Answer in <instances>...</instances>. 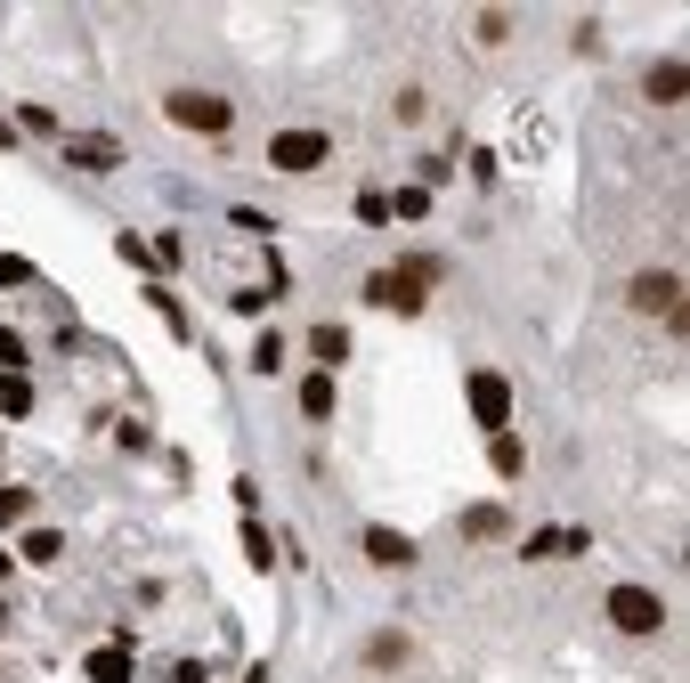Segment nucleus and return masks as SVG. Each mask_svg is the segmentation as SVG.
<instances>
[{
	"mask_svg": "<svg viewBox=\"0 0 690 683\" xmlns=\"http://www.w3.org/2000/svg\"><path fill=\"white\" fill-rule=\"evenodd\" d=\"M163 114H171L179 131H203V139H220L227 122H236V107H227L220 90H171V98H163Z\"/></svg>",
	"mask_w": 690,
	"mask_h": 683,
	"instance_id": "obj_1",
	"label": "nucleus"
},
{
	"mask_svg": "<svg viewBox=\"0 0 690 683\" xmlns=\"http://www.w3.org/2000/svg\"><path fill=\"white\" fill-rule=\"evenodd\" d=\"M333 163V131H277L268 139V172H325Z\"/></svg>",
	"mask_w": 690,
	"mask_h": 683,
	"instance_id": "obj_2",
	"label": "nucleus"
},
{
	"mask_svg": "<svg viewBox=\"0 0 690 683\" xmlns=\"http://www.w3.org/2000/svg\"><path fill=\"white\" fill-rule=\"evenodd\" d=\"M610 627H617V635H658V627H666L658 586H610Z\"/></svg>",
	"mask_w": 690,
	"mask_h": 683,
	"instance_id": "obj_3",
	"label": "nucleus"
},
{
	"mask_svg": "<svg viewBox=\"0 0 690 683\" xmlns=\"http://www.w3.org/2000/svg\"><path fill=\"white\" fill-rule=\"evenodd\" d=\"M423 294H431V285L414 277V268H374V277H366V301H374V309H399V318H414Z\"/></svg>",
	"mask_w": 690,
	"mask_h": 683,
	"instance_id": "obj_4",
	"label": "nucleus"
},
{
	"mask_svg": "<svg viewBox=\"0 0 690 683\" xmlns=\"http://www.w3.org/2000/svg\"><path fill=\"white\" fill-rule=\"evenodd\" d=\"M634 309H642V318L682 326V277H675V268H642V277H634Z\"/></svg>",
	"mask_w": 690,
	"mask_h": 683,
	"instance_id": "obj_5",
	"label": "nucleus"
},
{
	"mask_svg": "<svg viewBox=\"0 0 690 683\" xmlns=\"http://www.w3.org/2000/svg\"><path fill=\"white\" fill-rule=\"evenodd\" d=\"M471 416H479V431H504L512 423V383L479 366V375H471Z\"/></svg>",
	"mask_w": 690,
	"mask_h": 683,
	"instance_id": "obj_6",
	"label": "nucleus"
},
{
	"mask_svg": "<svg viewBox=\"0 0 690 683\" xmlns=\"http://www.w3.org/2000/svg\"><path fill=\"white\" fill-rule=\"evenodd\" d=\"M366 562H374V570H407V562H414V537H399V529L374 521V529H366Z\"/></svg>",
	"mask_w": 690,
	"mask_h": 683,
	"instance_id": "obj_7",
	"label": "nucleus"
},
{
	"mask_svg": "<svg viewBox=\"0 0 690 683\" xmlns=\"http://www.w3.org/2000/svg\"><path fill=\"white\" fill-rule=\"evenodd\" d=\"M66 163L74 172H122V147L114 139H66Z\"/></svg>",
	"mask_w": 690,
	"mask_h": 683,
	"instance_id": "obj_8",
	"label": "nucleus"
},
{
	"mask_svg": "<svg viewBox=\"0 0 690 683\" xmlns=\"http://www.w3.org/2000/svg\"><path fill=\"white\" fill-rule=\"evenodd\" d=\"M81 675H90V683H131V675H138V668H131V643L114 635L107 651H90V668H81Z\"/></svg>",
	"mask_w": 690,
	"mask_h": 683,
	"instance_id": "obj_9",
	"label": "nucleus"
},
{
	"mask_svg": "<svg viewBox=\"0 0 690 683\" xmlns=\"http://www.w3.org/2000/svg\"><path fill=\"white\" fill-rule=\"evenodd\" d=\"M690 90V74H682V57H666V66H650V98L658 107H675V98Z\"/></svg>",
	"mask_w": 690,
	"mask_h": 683,
	"instance_id": "obj_10",
	"label": "nucleus"
},
{
	"mask_svg": "<svg viewBox=\"0 0 690 683\" xmlns=\"http://www.w3.org/2000/svg\"><path fill=\"white\" fill-rule=\"evenodd\" d=\"M301 416H309V423L333 416V375H309V383H301Z\"/></svg>",
	"mask_w": 690,
	"mask_h": 683,
	"instance_id": "obj_11",
	"label": "nucleus"
},
{
	"mask_svg": "<svg viewBox=\"0 0 690 683\" xmlns=\"http://www.w3.org/2000/svg\"><path fill=\"white\" fill-rule=\"evenodd\" d=\"M488 464H496V472H504V481H512V472L528 464V448H520L512 431H496V440H488Z\"/></svg>",
	"mask_w": 690,
	"mask_h": 683,
	"instance_id": "obj_12",
	"label": "nucleus"
},
{
	"mask_svg": "<svg viewBox=\"0 0 690 683\" xmlns=\"http://www.w3.org/2000/svg\"><path fill=\"white\" fill-rule=\"evenodd\" d=\"M309 350H318L325 366H342V359H349V334H342V326H318V334H309Z\"/></svg>",
	"mask_w": 690,
	"mask_h": 683,
	"instance_id": "obj_13",
	"label": "nucleus"
},
{
	"mask_svg": "<svg viewBox=\"0 0 690 683\" xmlns=\"http://www.w3.org/2000/svg\"><path fill=\"white\" fill-rule=\"evenodd\" d=\"M244 553H253V570H277V546H268L260 521H244Z\"/></svg>",
	"mask_w": 690,
	"mask_h": 683,
	"instance_id": "obj_14",
	"label": "nucleus"
},
{
	"mask_svg": "<svg viewBox=\"0 0 690 683\" xmlns=\"http://www.w3.org/2000/svg\"><path fill=\"white\" fill-rule=\"evenodd\" d=\"M431 212V188H399L390 196V220H423Z\"/></svg>",
	"mask_w": 690,
	"mask_h": 683,
	"instance_id": "obj_15",
	"label": "nucleus"
},
{
	"mask_svg": "<svg viewBox=\"0 0 690 683\" xmlns=\"http://www.w3.org/2000/svg\"><path fill=\"white\" fill-rule=\"evenodd\" d=\"M25 513H33V488H16V481H9V488H0V529L25 521Z\"/></svg>",
	"mask_w": 690,
	"mask_h": 683,
	"instance_id": "obj_16",
	"label": "nucleus"
},
{
	"mask_svg": "<svg viewBox=\"0 0 690 683\" xmlns=\"http://www.w3.org/2000/svg\"><path fill=\"white\" fill-rule=\"evenodd\" d=\"M0 407H9V416H25V407H33V383H25V375H0Z\"/></svg>",
	"mask_w": 690,
	"mask_h": 683,
	"instance_id": "obj_17",
	"label": "nucleus"
},
{
	"mask_svg": "<svg viewBox=\"0 0 690 683\" xmlns=\"http://www.w3.org/2000/svg\"><path fill=\"white\" fill-rule=\"evenodd\" d=\"M57 553H66V537H57V529H33L25 537V562H57Z\"/></svg>",
	"mask_w": 690,
	"mask_h": 683,
	"instance_id": "obj_18",
	"label": "nucleus"
},
{
	"mask_svg": "<svg viewBox=\"0 0 690 683\" xmlns=\"http://www.w3.org/2000/svg\"><path fill=\"white\" fill-rule=\"evenodd\" d=\"M277 366H285V342L260 334V342H253V375H277Z\"/></svg>",
	"mask_w": 690,
	"mask_h": 683,
	"instance_id": "obj_19",
	"label": "nucleus"
},
{
	"mask_svg": "<svg viewBox=\"0 0 690 683\" xmlns=\"http://www.w3.org/2000/svg\"><path fill=\"white\" fill-rule=\"evenodd\" d=\"M504 529V505H479V513H464V537H496Z\"/></svg>",
	"mask_w": 690,
	"mask_h": 683,
	"instance_id": "obj_20",
	"label": "nucleus"
},
{
	"mask_svg": "<svg viewBox=\"0 0 690 683\" xmlns=\"http://www.w3.org/2000/svg\"><path fill=\"white\" fill-rule=\"evenodd\" d=\"M358 220H366V228H390V196L366 188V196H358Z\"/></svg>",
	"mask_w": 690,
	"mask_h": 683,
	"instance_id": "obj_21",
	"label": "nucleus"
},
{
	"mask_svg": "<svg viewBox=\"0 0 690 683\" xmlns=\"http://www.w3.org/2000/svg\"><path fill=\"white\" fill-rule=\"evenodd\" d=\"M146 301H155V309H163V326H171V334H187V309H179L171 294H163V285H155V294H146Z\"/></svg>",
	"mask_w": 690,
	"mask_h": 683,
	"instance_id": "obj_22",
	"label": "nucleus"
},
{
	"mask_svg": "<svg viewBox=\"0 0 690 683\" xmlns=\"http://www.w3.org/2000/svg\"><path fill=\"white\" fill-rule=\"evenodd\" d=\"M16 366H25V342H16L9 326H0V375H16Z\"/></svg>",
	"mask_w": 690,
	"mask_h": 683,
	"instance_id": "obj_23",
	"label": "nucleus"
},
{
	"mask_svg": "<svg viewBox=\"0 0 690 683\" xmlns=\"http://www.w3.org/2000/svg\"><path fill=\"white\" fill-rule=\"evenodd\" d=\"M171 683H212V675H203V659H179V668H171Z\"/></svg>",
	"mask_w": 690,
	"mask_h": 683,
	"instance_id": "obj_24",
	"label": "nucleus"
},
{
	"mask_svg": "<svg viewBox=\"0 0 690 683\" xmlns=\"http://www.w3.org/2000/svg\"><path fill=\"white\" fill-rule=\"evenodd\" d=\"M0 147H16V131H9V114H0Z\"/></svg>",
	"mask_w": 690,
	"mask_h": 683,
	"instance_id": "obj_25",
	"label": "nucleus"
},
{
	"mask_svg": "<svg viewBox=\"0 0 690 683\" xmlns=\"http://www.w3.org/2000/svg\"><path fill=\"white\" fill-rule=\"evenodd\" d=\"M0 635H9V610H0Z\"/></svg>",
	"mask_w": 690,
	"mask_h": 683,
	"instance_id": "obj_26",
	"label": "nucleus"
}]
</instances>
